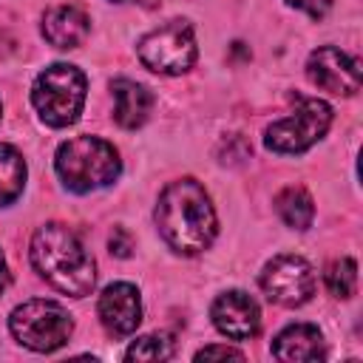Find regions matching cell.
<instances>
[{
    "mask_svg": "<svg viewBox=\"0 0 363 363\" xmlns=\"http://www.w3.org/2000/svg\"><path fill=\"white\" fill-rule=\"evenodd\" d=\"M0 116H3V105H0Z\"/></svg>",
    "mask_w": 363,
    "mask_h": 363,
    "instance_id": "603a6c76",
    "label": "cell"
},
{
    "mask_svg": "<svg viewBox=\"0 0 363 363\" xmlns=\"http://www.w3.org/2000/svg\"><path fill=\"white\" fill-rule=\"evenodd\" d=\"M26 159L17 147L0 142V207H9L20 199L26 187Z\"/></svg>",
    "mask_w": 363,
    "mask_h": 363,
    "instance_id": "2e32d148",
    "label": "cell"
},
{
    "mask_svg": "<svg viewBox=\"0 0 363 363\" xmlns=\"http://www.w3.org/2000/svg\"><path fill=\"white\" fill-rule=\"evenodd\" d=\"M31 267L34 272L57 292L71 298L91 295L96 284V264L94 255L85 250L82 238L60 221H48L34 230L31 235Z\"/></svg>",
    "mask_w": 363,
    "mask_h": 363,
    "instance_id": "7a4b0ae2",
    "label": "cell"
},
{
    "mask_svg": "<svg viewBox=\"0 0 363 363\" xmlns=\"http://www.w3.org/2000/svg\"><path fill=\"white\" fill-rule=\"evenodd\" d=\"M275 210L281 216V221L292 230H309L312 227V218H315V201L312 196L298 187V184H289L284 187L278 196H275Z\"/></svg>",
    "mask_w": 363,
    "mask_h": 363,
    "instance_id": "9a60e30c",
    "label": "cell"
},
{
    "mask_svg": "<svg viewBox=\"0 0 363 363\" xmlns=\"http://www.w3.org/2000/svg\"><path fill=\"white\" fill-rule=\"evenodd\" d=\"M113 91V119L119 128L125 130H136L150 119L153 111V94L133 79H113L111 82Z\"/></svg>",
    "mask_w": 363,
    "mask_h": 363,
    "instance_id": "4fadbf2b",
    "label": "cell"
},
{
    "mask_svg": "<svg viewBox=\"0 0 363 363\" xmlns=\"http://www.w3.org/2000/svg\"><path fill=\"white\" fill-rule=\"evenodd\" d=\"M156 227L164 244L179 255H199L204 252L218 233L216 207L207 190L196 179H176L170 182L156 201Z\"/></svg>",
    "mask_w": 363,
    "mask_h": 363,
    "instance_id": "6da1fadb",
    "label": "cell"
},
{
    "mask_svg": "<svg viewBox=\"0 0 363 363\" xmlns=\"http://www.w3.org/2000/svg\"><path fill=\"white\" fill-rule=\"evenodd\" d=\"M284 3L292 6V9H298V11H306L309 17H323L332 9L335 0H284Z\"/></svg>",
    "mask_w": 363,
    "mask_h": 363,
    "instance_id": "ffe728a7",
    "label": "cell"
},
{
    "mask_svg": "<svg viewBox=\"0 0 363 363\" xmlns=\"http://www.w3.org/2000/svg\"><path fill=\"white\" fill-rule=\"evenodd\" d=\"M306 77L320 91L335 96H354L360 91V62L337 45H320L306 60Z\"/></svg>",
    "mask_w": 363,
    "mask_h": 363,
    "instance_id": "9c48e42d",
    "label": "cell"
},
{
    "mask_svg": "<svg viewBox=\"0 0 363 363\" xmlns=\"http://www.w3.org/2000/svg\"><path fill=\"white\" fill-rule=\"evenodd\" d=\"M91 31V20L77 6H54L43 17V37L54 48H79Z\"/></svg>",
    "mask_w": 363,
    "mask_h": 363,
    "instance_id": "5bb4252c",
    "label": "cell"
},
{
    "mask_svg": "<svg viewBox=\"0 0 363 363\" xmlns=\"http://www.w3.org/2000/svg\"><path fill=\"white\" fill-rule=\"evenodd\" d=\"M128 360H167L173 357V340L167 335H145V337H136L128 352H125Z\"/></svg>",
    "mask_w": 363,
    "mask_h": 363,
    "instance_id": "ac0fdd59",
    "label": "cell"
},
{
    "mask_svg": "<svg viewBox=\"0 0 363 363\" xmlns=\"http://www.w3.org/2000/svg\"><path fill=\"white\" fill-rule=\"evenodd\" d=\"M85 74L77 65L54 62L37 74L31 85V105L48 128H68L85 108Z\"/></svg>",
    "mask_w": 363,
    "mask_h": 363,
    "instance_id": "277c9868",
    "label": "cell"
},
{
    "mask_svg": "<svg viewBox=\"0 0 363 363\" xmlns=\"http://www.w3.org/2000/svg\"><path fill=\"white\" fill-rule=\"evenodd\" d=\"M136 54H139L145 68L164 74V77H179L184 71H190L196 57H199L193 23L190 20H170L164 26L147 31L145 37H139Z\"/></svg>",
    "mask_w": 363,
    "mask_h": 363,
    "instance_id": "8992f818",
    "label": "cell"
},
{
    "mask_svg": "<svg viewBox=\"0 0 363 363\" xmlns=\"http://www.w3.org/2000/svg\"><path fill=\"white\" fill-rule=\"evenodd\" d=\"M54 170L71 193H94L119 179L122 159L116 147L99 136H74L57 147Z\"/></svg>",
    "mask_w": 363,
    "mask_h": 363,
    "instance_id": "3957f363",
    "label": "cell"
},
{
    "mask_svg": "<svg viewBox=\"0 0 363 363\" xmlns=\"http://www.w3.org/2000/svg\"><path fill=\"white\" fill-rule=\"evenodd\" d=\"M213 357H233V360H244V352L235 346H204L196 352V360H213Z\"/></svg>",
    "mask_w": 363,
    "mask_h": 363,
    "instance_id": "44dd1931",
    "label": "cell"
},
{
    "mask_svg": "<svg viewBox=\"0 0 363 363\" xmlns=\"http://www.w3.org/2000/svg\"><path fill=\"white\" fill-rule=\"evenodd\" d=\"M210 318L213 326L230 340H250L261 329V309L241 289L221 292L210 306Z\"/></svg>",
    "mask_w": 363,
    "mask_h": 363,
    "instance_id": "8fae6325",
    "label": "cell"
},
{
    "mask_svg": "<svg viewBox=\"0 0 363 363\" xmlns=\"http://www.w3.org/2000/svg\"><path fill=\"white\" fill-rule=\"evenodd\" d=\"M6 286H9V267H6V258L0 252V295L6 292Z\"/></svg>",
    "mask_w": 363,
    "mask_h": 363,
    "instance_id": "7402d4cb",
    "label": "cell"
},
{
    "mask_svg": "<svg viewBox=\"0 0 363 363\" xmlns=\"http://www.w3.org/2000/svg\"><path fill=\"white\" fill-rule=\"evenodd\" d=\"M99 320L108 329V335L113 337H128L139 329L142 323V298L139 289L128 281H116L108 284L99 292V303H96Z\"/></svg>",
    "mask_w": 363,
    "mask_h": 363,
    "instance_id": "30bf717a",
    "label": "cell"
},
{
    "mask_svg": "<svg viewBox=\"0 0 363 363\" xmlns=\"http://www.w3.org/2000/svg\"><path fill=\"white\" fill-rule=\"evenodd\" d=\"M111 252L113 255H119V258H128L130 255V250H133V238H130V233L125 230V227H113V233H111Z\"/></svg>",
    "mask_w": 363,
    "mask_h": 363,
    "instance_id": "d6986e66",
    "label": "cell"
},
{
    "mask_svg": "<svg viewBox=\"0 0 363 363\" xmlns=\"http://www.w3.org/2000/svg\"><path fill=\"white\" fill-rule=\"evenodd\" d=\"M323 281H326V289L335 298H340V301L352 298L354 289H357V264H354V258H337V261H332L326 267Z\"/></svg>",
    "mask_w": 363,
    "mask_h": 363,
    "instance_id": "e0dca14e",
    "label": "cell"
},
{
    "mask_svg": "<svg viewBox=\"0 0 363 363\" xmlns=\"http://www.w3.org/2000/svg\"><path fill=\"white\" fill-rule=\"evenodd\" d=\"M332 105L323 102V99H301L298 108L272 122L267 130H264V145L267 150L272 153H281V156H298L303 150H309L315 142H320L332 125Z\"/></svg>",
    "mask_w": 363,
    "mask_h": 363,
    "instance_id": "52a82bcc",
    "label": "cell"
},
{
    "mask_svg": "<svg viewBox=\"0 0 363 363\" xmlns=\"http://www.w3.org/2000/svg\"><path fill=\"white\" fill-rule=\"evenodd\" d=\"M272 357L286 363H306V360H323L326 357V340L318 326L312 323H289L281 329L272 340Z\"/></svg>",
    "mask_w": 363,
    "mask_h": 363,
    "instance_id": "7c38bea8",
    "label": "cell"
},
{
    "mask_svg": "<svg viewBox=\"0 0 363 363\" xmlns=\"http://www.w3.org/2000/svg\"><path fill=\"white\" fill-rule=\"evenodd\" d=\"M9 329L14 340L31 352H57L68 343L74 320L62 303L34 298L14 306V312L9 315Z\"/></svg>",
    "mask_w": 363,
    "mask_h": 363,
    "instance_id": "5b68a950",
    "label": "cell"
},
{
    "mask_svg": "<svg viewBox=\"0 0 363 363\" xmlns=\"http://www.w3.org/2000/svg\"><path fill=\"white\" fill-rule=\"evenodd\" d=\"M264 295L278 306H303L315 295V269L301 255H275L258 278Z\"/></svg>",
    "mask_w": 363,
    "mask_h": 363,
    "instance_id": "ba28073f",
    "label": "cell"
}]
</instances>
